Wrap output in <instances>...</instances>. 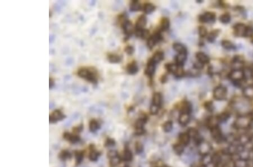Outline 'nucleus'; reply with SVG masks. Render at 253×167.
I'll list each match as a JSON object with an SVG mask.
<instances>
[{
  "mask_svg": "<svg viewBox=\"0 0 253 167\" xmlns=\"http://www.w3.org/2000/svg\"><path fill=\"white\" fill-rule=\"evenodd\" d=\"M77 75L81 78L84 79L88 82L97 84L98 82V71L96 69L91 67H83L79 69Z\"/></svg>",
  "mask_w": 253,
  "mask_h": 167,
  "instance_id": "f257e3e1",
  "label": "nucleus"
},
{
  "mask_svg": "<svg viewBox=\"0 0 253 167\" xmlns=\"http://www.w3.org/2000/svg\"><path fill=\"white\" fill-rule=\"evenodd\" d=\"M228 77L236 87L243 86L246 81L243 69H233L228 75Z\"/></svg>",
  "mask_w": 253,
  "mask_h": 167,
  "instance_id": "f03ea898",
  "label": "nucleus"
},
{
  "mask_svg": "<svg viewBox=\"0 0 253 167\" xmlns=\"http://www.w3.org/2000/svg\"><path fill=\"white\" fill-rule=\"evenodd\" d=\"M228 91L226 87L224 86H218L213 91V97L216 100L222 101L227 98Z\"/></svg>",
  "mask_w": 253,
  "mask_h": 167,
  "instance_id": "7ed1b4c3",
  "label": "nucleus"
},
{
  "mask_svg": "<svg viewBox=\"0 0 253 167\" xmlns=\"http://www.w3.org/2000/svg\"><path fill=\"white\" fill-rule=\"evenodd\" d=\"M162 39L163 37L160 32H156L148 38L147 45L150 49H153L157 43L159 42Z\"/></svg>",
  "mask_w": 253,
  "mask_h": 167,
  "instance_id": "20e7f679",
  "label": "nucleus"
},
{
  "mask_svg": "<svg viewBox=\"0 0 253 167\" xmlns=\"http://www.w3.org/2000/svg\"><path fill=\"white\" fill-rule=\"evenodd\" d=\"M65 118V115L60 110H55L50 115L49 121L51 123H55L61 121Z\"/></svg>",
  "mask_w": 253,
  "mask_h": 167,
  "instance_id": "39448f33",
  "label": "nucleus"
},
{
  "mask_svg": "<svg viewBox=\"0 0 253 167\" xmlns=\"http://www.w3.org/2000/svg\"><path fill=\"white\" fill-rule=\"evenodd\" d=\"M199 20L200 22L204 23H214L215 20V14L214 12H206L199 16Z\"/></svg>",
  "mask_w": 253,
  "mask_h": 167,
  "instance_id": "423d86ee",
  "label": "nucleus"
},
{
  "mask_svg": "<svg viewBox=\"0 0 253 167\" xmlns=\"http://www.w3.org/2000/svg\"><path fill=\"white\" fill-rule=\"evenodd\" d=\"M122 27L126 37H129L132 34L133 25L130 21L126 19H123V21L122 22Z\"/></svg>",
  "mask_w": 253,
  "mask_h": 167,
  "instance_id": "0eeeda50",
  "label": "nucleus"
},
{
  "mask_svg": "<svg viewBox=\"0 0 253 167\" xmlns=\"http://www.w3.org/2000/svg\"><path fill=\"white\" fill-rule=\"evenodd\" d=\"M246 28V25L242 23H238L234 24L233 27L234 35L237 37H243Z\"/></svg>",
  "mask_w": 253,
  "mask_h": 167,
  "instance_id": "6e6552de",
  "label": "nucleus"
},
{
  "mask_svg": "<svg viewBox=\"0 0 253 167\" xmlns=\"http://www.w3.org/2000/svg\"><path fill=\"white\" fill-rule=\"evenodd\" d=\"M155 71V64L150 59L149 60L147 64L145 73L148 77H152L154 74Z\"/></svg>",
  "mask_w": 253,
  "mask_h": 167,
  "instance_id": "1a4fd4ad",
  "label": "nucleus"
},
{
  "mask_svg": "<svg viewBox=\"0 0 253 167\" xmlns=\"http://www.w3.org/2000/svg\"><path fill=\"white\" fill-rule=\"evenodd\" d=\"M63 137L72 144H76L80 141V138L78 135H73L69 132H65L63 135Z\"/></svg>",
  "mask_w": 253,
  "mask_h": 167,
  "instance_id": "9d476101",
  "label": "nucleus"
},
{
  "mask_svg": "<svg viewBox=\"0 0 253 167\" xmlns=\"http://www.w3.org/2000/svg\"><path fill=\"white\" fill-rule=\"evenodd\" d=\"M196 58L199 62L203 64L204 65L208 64L210 62V59L208 56L202 52H197L196 54Z\"/></svg>",
  "mask_w": 253,
  "mask_h": 167,
  "instance_id": "9b49d317",
  "label": "nucleus"
},
{
  "mask_svg": "<svg viewBox=\"0 0 253 167\" xmlns=\"http://www.w3.org/2000/svg\"><path fill=\"white\" fill-rule=\"evenodd\" d=\"M190 114L187 113H180L178 117V122L181 126H186L190 122Z\"/></svg>",
  "mask_w": 253,
  "mask_h": 167,
  "instance_id": "f8f14e48",
  "label": "nucleus"
},
{
  "mask_svg": "<svg viewBox=\"0 0 253 167\" xmlns=\"http://www.w3.org/2000/svg\"><path fill=\"white\" fill-rule=\"evenodd\" d=\"M147 19L146 16L144 15L140 16L137 21L136 24V30H143L146 25Z\"/></svg>",
  "mask_w": 253,
  "mask_h": 167,
  "instance_id": "ddd939ff",
  "label": "nucleus"
},
{
  "mask_svg": "<svg viewBox=\"0 0 253 167\" xmlns=\"http://www.w3.org/2000/svg\"><path fill=\"white\" fill-rule=\"evenodd\" d=\"M243 92V96L246 98L253 99V85H250L244 87Z\"/></svg>",
  "mask_w": 253,
  "mask_h": 167,
  "instance_id": "4468645a",
  "label": "nucleus"
},
{
  "mask_svg": "<svg viewBox=\"0 0 253 167\" xmlns=\"http://www.w3.org/2000/svg\"><path fill=\"white\" fill-rule=\"evenodd\" d=\"M126 71L128 74L133 75L136 74L138 71V68L136 62H132L128 64L126 67Z\"/></svg>",
  "mask_w": 253,
  "mask_h": 167,
  "instance_id": "2eb2a0df",
  "label": "nucleus"
},
{
  "mask_svg": "<svg viewBox=\"0 0 253 167\" xmlns=\"http://www.w3.org/2000/svg\"><path fill=\"white\" fill-rule=\"evenodd\" d=\"M191 111H192L191 104L188 101L184 102L181 106L180 113H187L190 114Z\"/></svg>",
  "mask_w": 253,
  "mask_h": 167,
  "instance_id": "dca6fc26",
  "label": "nucleus"
},
{
  "mask_svg": "<svg viewBox=\"0 0 253 167\" xmlns=\"http://www.w3.org/2000/svg\"><path fill=\"white\" fill-rule=\"evenodd\" d=\"M186 58L187 54H178L175 57V63L179 66H183Z\"/></svg>",
  "mask_w": 253,
  "mask_h": 167,
  "instance_id": "f3484780",
  "label": "nucleus"
},
{
  "mask_svg": "<svg viewBox=\"0 0 253 167\" xmlns=\"http://www.w3.org/2000/svg\"><path fill=\"white\" fill-rule=\"evenodd\" d=\"M162 102V96L159 92L155 93L153 96V104L159 107H160Z\"/></svg>",
  "mask_w": 253,
  "mask_h": 167,
  "instance_id": "a211bd4d",
  "label": "nucleus"
},
{
  "mask_svg": "<svg viewBox=\"0 0 253 167\" xmlns=\"http://www.w3.org/2000/svg\"><path fill=\"white\" fill-rule=\"evenodd\" d=\"M173 49L178 54H187V49L184 45L179 43H175L173 45Z\"/></svg>",
  "mask_w": 253,
  "mask_h": 167,
  "instance_id": "6ab92c4d",
  "label": "nucleus"
},
{
  "mask_svg": "<svg viewBox=\"0 0 253 167\" xmlns=\"http://www.w3.org/2000/svg\"><path fill=\"white\" fill-rule=\"evenodd\" d=\"M164 59V53L162 51H157L154 54L151 60L155 63L157 64L160 62Z\"/></svg>",
  "mask_w": 253,
  "mask_h": 167,
  "instance_id": "aec40b11",
  "label": "nucleus"
},
{
  "mask_svg": "<svg viewBox=\"0 0 253 167\" xmlns=\"http://www.w3.org/2000/svg\"><path fill=\"white\" fill-rule=\"evenodd\" d=\"M220 32V30H215L212 31L207 35V40L208 42L210 43L214 42L216 38L218 37Z\"/></svg>",
  "mask_w": 253,
  "mask_h": 167,
  "instance_id": "412c9836",
  "label": "nucleus"
},
{
  "mask_svg": "<svg viewBox=\"0 0 253 167\" xmlns=\"http://www.w3.org/2000/svg\"><path fill=\"white\" fill-rule=\"evenodd\" d=\"M100 128V125L98 121L95 119H92L89 123V128L91 132H95Z\"/></svg>",
  "mask_w": 253,
  "mask_h": 167,
  "instance_id": "4be33fe9",
  "label": "nucleus"
},
{
  "mask_svg": "<svg viewBox=\"0 0 253 167\" xmlns=\"http://www.w3.org/2000/svg\"><path fill=\"white\" fill-rule=\"evenodd\" d=\"M222 46L224 49L228 50H234L236 49V46L232 42L228 40H223L221 42Z\"/></svg>",
  "mask_w": 253,
  "mask_h": 167,
  "instance_id": "5701e85b",
  "label": "nucleus"
},
{
  "mask_svg": "<svg viewBox=\"0 0 253 167\" xmlns=\"http://www.w3.org/2000/svg\"><path fill=\"white\" fill-rule=\"evenodd\" d=\"M179 139L182 145H183L184 146L187 145L190 141V136L188 135V133H183L180 135Z\"/></svg>",
  "mask_w": 253,
  "mask_h": 167,
  "instance_id": "b1692460",
  "label": "nucleus"
},
{
  "mask_svg": "<svg viewBox=\"0 0 253 167\" xmlns=\"http://www.w3.org/2000/svg\"><path fill=\"white\" fill-rule=\"evenodd\" d=\"M179 65H177L176 63L175 64H173V63H168L166 64L165 65L166 69L171 73H173L174 75L175 74L176 71H177V70L178 69Z\"/></svg>",
  "mask_w": 253,
  "mask_h": 167,
  "instance_id": "393cba45",
  "label": "nucleus"
},
{
  "mask_svg": "<svg viewBox=\"0 0 253 167\" xmlns=\"http://www.w3.org/2000/svg\"><path fill=\"white\" fill-rule=\"evenodd\" d=\"M58 157L61 160L65 161V160H67L68 159H71L72 157V155L69 151L65 150L61 151L60 153V154L58 155Z\"/></svg>",
  "mask_w": 253,
  "mask_h": 167,
  "instance_id": "a878e982",
  "label": "nucleus"
},
{
  "mask_svg": "<svg viewBox=\"0 0 253 167\" xmlns=\"http://www.w3.org/2000/svg\"><path fill=\"white\" fill-rule=\"evenodd\" d=\"M230 117V114L228 113H222L220 114H219L217 117V120L218 122L221 123H224L225 122H227L228 119Z\"/></svg>",
  "mask_w": 253,
  "mask_h": 167,
  "instance_id": "bb28decb",
  "label": "nucleus"
},
{
  "mask_svg": "<svg viewBox=\"0 0 253 167\" xmlns=\"http://www.w3.org/2000/svg\"><path fill=\"white\" fill-rule=\"evenodd\" d=\"M132 157L133 155L131 151L128 149H126L123 153L122 159L125 162H130L132 160Z\"/></svg>",
  "mask_w": 253,
  "mask_h": 167,
  "instance_id": "cd10ccee",
  "label": "nucleus"
},
{
  "mask_svg": "<svg viewBox=\"0 0 253 167\" xmlns=\"http://www.w3.org/2000/svg\"><path fill=\"white\" fill-rule=\"evenodd\" d=\"M107 59L111 63H118L121 61V57L116 54H109Z\"/></svg>",
  "mask_w": 253,
  "mask_h": 167,
  "instance_id": "c85d7f7f",
  "label": "nucleus"
},
{
  "mask_svg": "<svg viewBox=\"0 0 253 167\" xmlns=\"http://www.w3.org/2000/svg\"><path fill=\"white\" fill-rule=\"evenodd\" d=\"M170 26V21L168 19L166 18H163L162 21H161V24H160V29L162 30L165 31L166 30H168Z\"/></svg>",
  "mask_w": 253,
  "mask_h": 167,
  "instance_id": "c756f323",
  "label": "nucleus"
},
{
  "mask_svg": "<svg viewBox=\"0 0 253 167\" xmlns=\"http://www.w3.org/2000/svg\"><path fill=\"white\" fill-rule=\"evenodd\" d=\"M147 117H142L138 119L137 120L136 123V129H143L145 124L147 122Z\"/></svg>",
  "mask_w": 253,
  "mask_h": 167,
  "instance_id": "7c9ffc66",
  "label": "nucleus"
},
{
  "mask_svg": "<svg viewBox=\"0 0 253 167\" xmlns=\"http://www.w3.org/2000/svg\"><path fill=\"white\" fill-rule=\"evenodd\" d=\"M141 8V4L138 1H132L130 4V10L132 11H137Z\"/></svg>",
  "mask_w": 253,
  "mask_h": 167,
  "instance_id": "2f4dec72",
  "label": "nucleus"
},
{
  "mask_svg": "<svg viewBox=\"0 0 253 167\" xmlns=\"http://www.w3.org/2000/svg\"><path fill=\"white\" fill-rule=\"evenodd\" d=\"M74 155H75V158H76V164L77 165L80 164L83 159V157H84L83 153L82 151H76L74 152Z\"/></svg>",
  "mask_w": 253,
  "mask_h": 167,
  "instance_id": "473e14b6",
  "label": "nucleus"
},
{
  "mask_svg": "<svg viewBox=\"0 0 253 167\" xmlns=\"http://www.w3.org/2000/svg\"><path fill=\"white\" fill-rule=\"evenodd\" d=\"M231 20V16L229 13H225L219 17L220 21L223 24H228Z\"/></svg>",
  "mask_w": 253,
  "mask_h": 167,
  "instance_id": "72a5a7b5",
  "label": "nucleus"
},
{
  "mask_svg": "<svg viewBox=\"0 0 253 167\" xmlns=\"http://www.w3.org/2000/svg\"><path fill=\"white\" fill-rule=\"evenodd\" d=\"M155 9V6L151 3H147L144 7V11L146 14H150Z\"/></svg>",
  "mask_w": 253,
  "mask_h": 167,
  "instance_id": "f704fd0d",
  "label": "nucleus"
},
{
  "mask_svg": "<svg viewBox=\"0 0 253 167\" xmlns=\"http://www.w3.org/2000/svg\"><path fill=\"white\" fill-rule=\"evenodd\" d=\"M243 62H244V61H243V58L240 56L237 55L236 56H234V58L232 59V63L233 65H235V68H236L237 65H242L243 64ZM235 68H234V69H235Z\"/></svg>",
  "mask_w": 253,
  "mask_h": 167,
  "instance_id": "c9c22d12",
  "label": "nucleus"
},
{
  "mask_svg": "<svg viewBox=\"0 0 253 167\" xmlns=\"http://www.w3.org/2000/svg\"><path fill=\"white\" fill-rule=\"evenodd\" d=\"M173 150L177 155H181L184 151V146L181 144H176L173 146Z\"/></svg>",
  "mask_w": 253,
  "mask_h": 167,
  "instance_id": "e433bc0d",
  "label": "nucleus"
},
{
  "mask_svg": "<svg viewBox=\"0 0 253 167\" xmlns=\"http://www.w3.org/2000/svg\"><path fill=\"white\" fill-rule=\"evenodd\" d=\"M99 155H100V153L98 151L92 150L89 154V159L92 162H96L98 160Z\"/></svg>",
  "mask_w": 253,
  "mask_h": 167,
  "instance_id": "4c0bfd02",
  "label": "nucleus"
},
{
  "mask_svg": "<svg viewBox=\"0 0 253 167\" xmlns=\"http://www.w3.org/2000/svg\"><path fill=\"white\" fill-rule=\"evenodd\" d=\"M163 130L165 132H169L173 128V123L172 121H168L163 124Z\"/></svg>",
  "mask_w": 253,
  "mask_h": 167,
  "instance_id": "58836bf2",
  "label": "nucleus"
},
{
  "mask_svg": "<svg viewBox=\"0 0 253 167\" xmlns=\"http://www.w3.org/2000/svg\"><path fill=\"white\" fill-rule=\"evenodd\" d=\"M253 36V28L252 27L246 26L243 34V37H252Z\"/></svg>",
  "mask_w": 253,
  "mask_h": 167,
  "instance_id": "ea45409f",
  "label": "nucleus"
},
{
  "mask_svg": "<svg viewBox=\"0 0 253 167\" xmlns=\"http://www.w3.org/2000/svg\"><path fill=\"white\" fill-rule=\"evenodd\" d=\"M120 161H121V159L119 157V156H118L116 157L110 159V164L112 167H116L120 163Z\"/></svg>",
  "mask_w": 253,
  "mask_h": 167,
  "instance_id": "a19ab883",
  "label": "nucleus"
},
{
  "mask_svg": "<svg viewBox=\"0 0 253 167\" xmlns=\"http://www.w3.org/2000/svg\"><path fill=\"white\" fill-rule=\"evenodd\" d=\"M199 34L201 37H206L208 35V31L206 28L203 26H200L199 28Z\"/></svg>",
  "mask_w": 253,
  "mask_h": 167,
  "instance_id": "79ce46f5",
  "label": "nucleus"
},
{
  "mask_svg": "<svg viewBox=\"0 0 253 167\" xmlns=\"http://www.w3.org/2000/svg\"><path fill=\"white\" fill-rule=\"evenodd\" d=\"M205 108L208 111L212 112L214 110L213 107V103L212 101H207L204 104Z\"/></svg>",
  "mask_w": 253,
  "mask_h": 167,
  "instance_id": "37998d69",
  "label": "nucleus"
},
{
  "mask_svg": "<svg viewBox=\"0 0 253 167\" xmlns=\"http://www.w3.org/2000/svg\"><path fill=\"white\" fill-rule=\"evenodd\" d=\"M144 150L143 145L139 142H137L135 145V151L137 154H141Z\"/></svg>",
  "mask_w": 253,
  "mask_h": 167,
  "instance_id": "c03bdc74",
  "label": "nucleus"
},
{
  "mask_svg": "<svg viewBox=\"0 0 253 167\" xmlns=\"http://www.w3.org/2000/svg\"><path fill=\"white\" fill-rule=\"evenodd\" d=\"M187 133L190 136V137H193V138L195 137L196 136H197V135H199L196 129H195V128H190L188 129V133Z\"/></svg>",
  "mask_w": 253,
  "mask_h": 167,
  "instance_id": "a18cd8bd",
  "label": "nucleus"
},
{
  "mask_svg": "<svg viewBox=\"0 0 253 167\" xmlns=\"http://www.w3.org/2000/svg\"><path fill=\"white\" fill-rule=\"evenodd\" d=\"M116 144V142L113 139L107 138L105 143V146L107 147H111L114 146Z\"/></svg>",
  "mask_w": 253,
  "mask_h": 167,
  "instance_id": "49530a36",
  "label": "nucleus"
},
{
  "mask_svg": "<svg viewBox=\"0 0 253 167\" xmlns=\"http://www.w3.org/2000/svg\"><path fill=\"white\" fill-rule=\"evenodd\" d=\"M159 107L157 106H156L155 105L152 104L150 107V113L151 114L153 115H155L159 111Z\"/></svg>",
  "mask_w": 253,
  "mask_h": 167,
  "instance_id": "de8ad7c7",
  "label": "nucleus"
},
{
  "mask_svg": "<svg viewBox=\"0 0 253 167\" xmlns=\"http://www.w3.org/2000/svg\"><path fill=\"white\" fill-rule=\"evenodd\" d=\"M118 156V154L116 150H110L107 153V157L110 159L116 157Z\"/></svg>",
  "mask_w": 253,
  "mask_h": 167,
  "instance_id": "09e8293b",
  "label": "nucleus"
},
{
  "mask_svg": "<svg viewBox=\"0 0 253 167\" xmlns=\"http://www.w3.org/2000/svg\"><path fill=\"white\" fill-rule=\"evenodd\" d=\"M124 50H125V52H126L127 54L130 55H132V54H133L135 49H134L133 46H126V47L125 48Z\"/></svg>",
  "mask_w": 253,
  "mask_h": 167,
  "instance_id": "8fccbe9b",
  "label": "nucleus"
},
{
  "mask_svg": "<svg viewBox=\"0 0 253 167\" xmlns=\"http://www.w3.org/2000/svg\"><path fill=\"white\" fill-rule=\"evenodd\" d=\"M204 65L203 64L199 62L198 61L194 64V68L195 69L200 70V69H203L204 68Z\"/></svg>",
  "mask_w": 253,
  "mask_h": 167,
  "instance_id": "3c124183",
  "label": "nucleus"
},
{
  "mask_svg": "<svg viewBox=\"0 0 253 167\" xmlns=\"http://www.w3.org/2000/svg\"><path fill=\"white\" fill-rule=\"evenodd\" d=\"M54 84H55V82H54V79L52 78H50V89H52L54 87Z\"/></svg>",
  "mask_w": 253,
  "mask_h": 167,
  "instance_id": "603ef678",
  "label": "nucleus"
},
{
  "mask_svg": "<svg viewBox=\"0 0 253 167\" xmlns=\"http://www.w3.org/2000/svg\"><path fill=\"white\" fill-rule=\"evenodd\" d=\"M82 129H83V126H82V125H80V126H78V127H77L74 128V130L76 132H80Z\"/></svg>",
  "mask_w": 253,
  "mask_h": 167,
  "instance_id": "864d4df0",
  "label": "nucleus"
},
{
  "mask_svg": "<svg viewBox=\"0 0 253 167\" xmlns=\"http://www.w3.org/2000/svg\"><path fill=\"white\" fill-rule=\"evenodd\" d=\"M166 80H167L166 76V75H164V76H163L162 77V79H161V82H162V83H165V82H166Z\"/></svg>",
  "mask_w": 253,
  "mask_h": 167,
  "instance_id": "5fc2aeb1",
  "label": "nucleus"
},
{
  "mask_svg": "<svg viewBox=\"0 0 253 167\" xmlns=\"http://www.w3.org/2000/svg\"><path fill=\"white\" fill-rule=\"evenodd\" d=\"M168 167V166H164V167Z\"/></svg>",
  "mask_w": 253,
  "mask_h": 167,
  "instance_id": "6e6d98bb",
  "label": "nucleus"
},
{
  "mask_svg": "<svg viewBox=\"0 0 253 167\" xmlns=\"http://www.w3.org/2000/svg\"><path fill=\"white\" fill-rule=\"evenodd\" d=\"M252 43H253V41H252Z\"/></svg>",
  "mask_w": 253,
  "mask_h": 167,
  "instance_id": "4d7b16f0",
  "label": "nucleus"
},
{
  "mask_svg": "<svg viewBox=\"0 0 253 167\" xmlns=\"http://www.w3.org/2000/svg\"></svg>",
  "mask_w": 253,
  "mask_h": 167,
  "instance_id": "13d9d810",
  "label": "nucleus"
}]
</instances>
